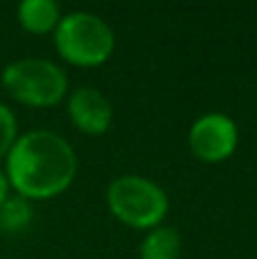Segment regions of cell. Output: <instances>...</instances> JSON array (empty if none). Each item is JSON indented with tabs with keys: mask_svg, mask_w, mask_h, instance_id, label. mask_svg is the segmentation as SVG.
Wrapping results in <instances>:
<instances>
[{
	"mask_svg": "<svg viewBox=\"0 0 257 259\" xmlns=\"http://www.w3.org/2000/svg\"><path fill=\"white\" fill-rule=\"evenodd\" d=\"M75 173V150L53 130H32L21 134L7 152V182L25 200L59 196L71 187Z\"/></svg>",
	"mask_w": 257,
	"mask_h": 259,
	"instance_id": "obj_1",
	"label": "cell"
},
{
	"mask_svg": "<svg viewBox=\"0 0 257 259\" xmlns=\"http://www.w3.org/2000/svg\"><path fill=\"white\" fill-rule=\"evenodd\" d=\"M114 46V30L91 12H71L55 27V48L75 66H100L112 57Z\"/></svg>",
	"mask_w": 257,
	"mask_h": 259,
	"instance_id": "obj_2",
	"label": "cell"
},
{
	"mask_svg": "<svg viewBox=\"0 0 257 259\" xmlns=\"http://www.w3.org/2000/svg\"><path fill=\"white\" fill-rule=\"evenodd\" d=\"M107 207L123 225L135 230L157 228L168 211V196L144 175H121L107 187Z\"/></svg>",
	"mask_w": 257,
	"mask_h": 259,
	"instance_id": "obj_3",
	"label": "cell"
},
{
	"mask_svg": "<svg viewBox=\"0 0 257 259\" xmlns=\"http://www.w3.org/2000/svg\"><path fill=\"white\" fill-rule=\"evenodd\" d=\"M3 87L27 107H53L66 96L68 77L50 59L25 57L3 68Z\"/></svg>",
	"mask_w": 257,
	"mask_h": 259,
	"instance_id": "obj_4",
	"label": "cell"
},
{
	"mask_svg": "<svg viewBox=\"0 0 257 259\" xmlns=\"http://www.w3.org/2000/svg\"><path fill=\"white\" fill-rule=\"evenodd\" d=\"M239 141V130L226 114H203L189 127V148L200 161L217 164L235 152Z\"/></svg>",
	"mask_w": 257,
	"mask_h": 259,
	"instance_id": "obj_5",
	"label": "cell"
},
{
	"mask_svg": "<svg viewBox=\"0 0 257 259\" xmlns=\"http://www.w3.org/2000/svg\"><path fill=\"white\" fill-rule=\"evenodd\" d=\"M68 118L80 132L100 137L112 125L114 109L103 91L94 87H77L68 96Z\"/></svg>",
	"mask_w": 257,
	"mask_h": 259,
	"instance_id": "obj_6",
	"label": "cell"
},
{
	"mask_svg": "<svg viewBox=\"0 0 257 259\" xmlns=\"http://www.w3.org/2000/svg\"><path fill=\"white\" fill-rule=\"evenodd\" d=\"M18 23L32 34H48L55 32L62 21V12L55 0H23L16 9Z\"/></svg>",
	"mask_w": 257,
	"mask_h": 259,
	"instance_id": "obj_7",
	"label": "cell"
},
{
	"mask_svg": "<svg viewBox=\"0 0 257 259\" xmlns=\"http://www.w3.org/2000/svg\"><path fill=\"white\" fill-rule=\"evenodd\" d=\"M182 237L171 225H159L141 241L139 259H180Z\"/></svg>",
	"mask_w": 257,
	"mask_h": 259,
	"instance_id": "obj_8",
	"label": "cell"
},
{
	"mask_svg": "<svg viewBox=\"0 0 257 259\" xmlns=\"http://www.w3.org/2000/svg\"><path fill=\"white\" fill-rule=\"evenodd\" d=\"M30 223H32L30 200L16 196V198H7L0 205V232L16 234V232H23Z\"/></svg>",
	"mask_w": 257,
	"mask_h": 259,
	"instance_id": "obj_9",
	"label": "cell"
},
{
	"mask_svg": "<svg viewBox=\"0 0 257 259\" xmlns=\"http://www.w3.org/2000/svg\"><path fill=\"white\" fill-rule=\"evenodd\" d=\"M14 141H16V116L7 105L0 103V157H7Z\"/></svg>",
	"mask_w": 257,
	"mask_h": 259,
	"instance_id": "obj_10",
	"label": "cell"
},
{
	"mask_svg": "<svg viewBox=\"0 0 257 259\" xmlns=\"http://www.w3.org/2000/svg\"><path fill=\"white\" fill-rule=\"evenodd\" d=\"M9 198V182H7V175L0 170V205Z\"/></svg>",
	"mask_w": 257,
	"mask_h": 259,
	"instance_id": "obj_11",
	"label": "cell"
}]
</instances>
